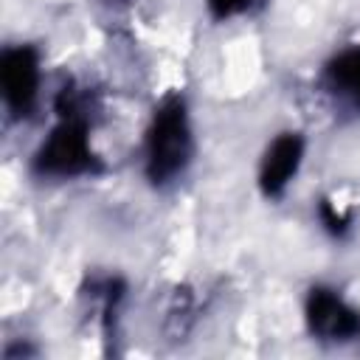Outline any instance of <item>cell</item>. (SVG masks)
<instances>
[{
  "label": "cell",
  "mask_w": 360,
  "mask_h": 360,
  "mask_svg": "<svg viewBox=\"0 0 360 360\" xmlns=\"http://www.w3.org/2000/svg\"><path fill=\"white\" fill-rule=\"evenodd\" d=\"M301 152H304V141L295 132H287L273 141V146L264 155L262 174H259L264 194H278L290 183V177L295 174V169L301 163Z\"/></svg>",
  "instance_id": "cell-5"
},
{
  "label": "cell",
  "mask_w": 360,
  "mask_h": 360,
  "mask_svg": "<svg viewBox=\"0 0 360 360\" xmlns=\"http://www.w3.org/2000/svg\"><path fill=\"white\" fill-rule=\"evenodd\" d=\"M329 79L335 87H340L343 93H354L360 101V48L340 53L329 65Z\"/></svg>",
  "instance_id": "cell-6"
},
{
  "label": "cell",
  "mask_w": 360,
  "mask_h": 360,
  "mask_svg": "<svg viewBox=\"0 0 360 360\" xmlns=\"http://www.w3.org/2000/svg\"><path fill=\"white\" fill-rule=\"evenodd\" d=\"M0 79H3V96L11 110L28 112L37 98L39 84V62L31 48H14L3 53L0 62Z\"/></svg>",
  "instance_id": "cell-3"
},
{
  "label": "cell",
  "mask_w": 360,
  "mask_h": 360,
  "mask_svg": "<svg viewBox=\"0 0 360 360\" xmlns=\"http://www.w3.org/2000/svg\"><path fill=\"white\" fill-rule=\"evenodd\" d=\"M248 3H250V0H208L211 11H214L217 17H231V14L242 11Z\"/></svg>",
  "instance_id": "cell-7"
},
{
  "label": "cell",
  "mask_w": 360,
  "mask_h": 360,
  "mask_svg": "<svg viewBox=\"0 0 360 360\" xmlns=\"http://www.w3.org/2000/svg\"><path fill=\"white\" fill-rule=\"evenodd\" d=\"M90 163L93 155L87 146L84 127L79 121H65L62 127H56L37 155V166L51 174H79L90 169Z\"/></svg>",
  "instance_id": "cell-2"
},
{
  "label": "cell",
  "mask_w": 360,
  "mask_h": 360,
  "mask_svg": "<svg viewBox=\"0 0 360 360\" xmlns=\"http://www.w3.org/2000/svg\"><path fill=\"white\" fill-rule=\"evenodd\" d=\"M307 321L309 329L321 338H349L360 329L357 315L329 290H312L309 304H307Z\"/></svg>",
  "instance_id": "cell-4"
},
{
  "label": "cell",
  "mask_w": 360,
  "mask_h": 360,
  "mask_svg": "<svg viewBox=\"0 0 360 360\" xmlns=\"http://www.w3.org/2000/svg\"><path fill=\"white\" fill-rule=\"evenodd\" d=\"M191 138H188V121L186 107L180 98H169L155 112L149 143H146V172L155 183L169 180L177 174L188 160Z\"/></svg>",
  "instance_id": "cell-1"
}]
</instances>
